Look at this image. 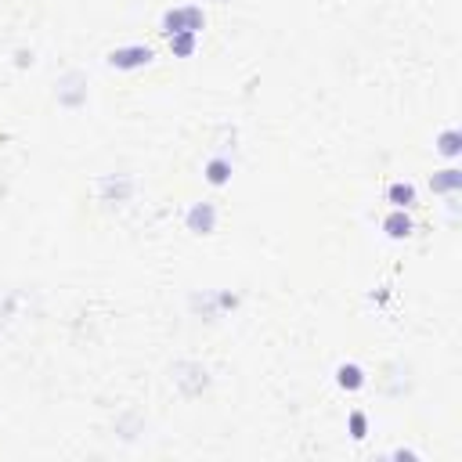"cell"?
<instances>
[{"label": "cell", "instance_id": "obj_1", "mask_svg": "<svg viewBox=\"0 0 462 462\" xmlns=\"http://www.w3.org/2000/svg\"><path fill=\"white\" fill-rule=\"evenodd\" d=\"M390 195H394V202H397V206H408V202H412V188H401V184H397Z\"/></svg>", "mask_w": 462, "mask_h": 462}]
</instances>
